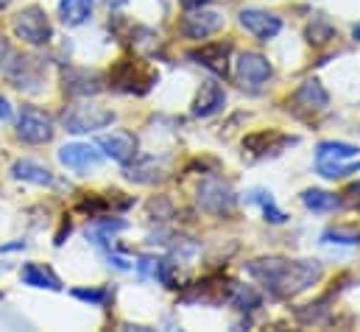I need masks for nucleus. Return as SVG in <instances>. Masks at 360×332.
Segmentation results:
<instances>
[{"label":"nucleus","mask_w":360,"mask_h":332,"mask_svg":"<svg viewBox=\"0 0 360 332\" xmlns=\"http://www.w3.org/2000/svg\"><path fill=\"white\" fill-rule=\"evenodd\" d=\"M249 274L274 296H296L307 290L321 276V265L316 260H255L249 262Z\"/></svg>","instance_id":"obj_1"},{"label":"nucleus","mask_w":360,"mask_h":332,"mask_svg":"<svg viewBox=\"0 0 360 332\" xmlns=\"http://www.w3.org/2000/svg\"><path fill=\"white\" fill-rule=\"evenodd\" d=\"M198 207L210 215H224V212H232L235 207V193L232 187L218 179V176H207L201 184H198V196H195Z\"/></svg>","instance_id":"obj_5"},{"label":"nucleus","mask_w":360,"mask_h":332,"mask_svg":"<svg viewBox=\"0 0 360 332\" xmlns=\"http://www.w3.org/2000/svg\"><path fill=\"white\" fill-rule=\"evenodd\" d=\"M20 279H22L25 285H31V288H48V290H59V288H62V282H59L48 268H42V265H37V262H28V265L22 268Z\"/></svg>","instance_id":"obj_21"},{"label":"nucleus","mask_w":360,"mask_h":332,"mask_svg":"<svg viewBox=\"0 0 360 332\" xmlns=\"http://www.w3.org/2000/svg\"><path fill=\"white\" fill-rule=\"evenodd\" d=\"M59 162L65 167H70L73 173L84 176L95 167L101 165V154L92 148V146H84V143H70V146H62L59 148Z\"/></svg>","instance_id":"obj_11"},{"label":"nucleus","mask_w":360,"mask_h":332,"mask_svg":"<svg viewBox=\"0 0 360 332\" xmlns=\"http://www.w3.org/2000/svg\"><path fill=\"white\" fill-rule=\"evenodd\" d=\"M316 165L324 179H347L349 173L360 170L358 148L349 143H335V140L321 143L316 148Z\"/></svg>","instance_id":"obj_2"},{"label":"nucleus","mask_w":360,"mask_h":332,"mask_svg":"<svg viewBox=\"0 0 360 332\" xmlns=\"http://www.w3.org/2000/svg\"><path fill=\"white\" fill-rule=\"evenodd\" d=\"M11 176L14 179H22V181H31V184H39V187L53 184L51 170L45 165H39V162H31V160H17L11 165Z\"/></svg>","instance_id":"obj_18"},{"label":"nucleus","mask_w":360,"mask_h":332,"mask_svg":"<svg viewBox=\"0 0 360 332\" xmlns=\"http://www.w3.org/2000/svg\"><path fill=\"white\" fill-rule=\"evenodd\" d=\"M0 120H3V123L11 120V109H8V101H6V98H0Z\"/></svg>","instance_id":"obj_27"},{"label":"nucleus","mask_w":360,"mask_h":332,"mask_svg":"<svg viewBox=\"0 0 360 332\" xmlns=\"http://www.w3.org/2000/svg\"><path fill=\"white\" fill-rule=\"evenodd\" d=\"M14 34H17L22 42L39 48V45H48V42H51V37H53V25H51L45 8H39V6H28V8H22V11L14 17Z\"/></svg>","instance_id":"obj_4"},{"label":"nucleus","mask_w":360,"mask_h":332,"mask_svg":"<svg viewBox=\"0 0 360 332\" xmlns=\"http://www.w3.org/2000/svg\"><path fill=\"white\" fill-rule=\"evenodd\" d=\"M62 87L68 95H79V98H87V95H95L103 89L101 84V76L95 70H87V68H65L62 70Z\"/></svg>","instance_id":"obj_14"},{"label":"nucleus","mask_w":360,"mask_h":332,"mask_svg":"<svg viewBox=\"0 0 360 332\" xmlns=\"http://www.w3.org/2000/svg\"><path fill=\"white\" fill-rule=\"evenodd\" d=\"M109 82H112L115 89H120V92H137V95H143L154 84V73H143L140 65H134L131 59H123L112 70Z\"/></svg>","instance_id":"obj_9"},{"label":"nucleus","mask_w":360,"mask_h":332,"mask_svg":"<svg viewBox=\"0 0 360 332\" xmlns=\"http://www.w3.org/2000/svg\"><path fill=\"white\" fill-rule=\"evenodd\" d=\"M59 17L70 28L84 25L92 17V0H62L59 3Z\"/></svg>","instance_id":"obj_19"},{"label":"nucleus","mask_w":360,"mask_h":332,"mask_svg":"<svg viewBox=\"0 0 360 332\" xmlns=\"http://www.w3.org/2000/svg\"><path fill=\"white\" fill-rule=\"evenodd\" d=\"M98 148H101L112 162L126 165V162L137 154V140H134V134H129V132H112V134L98 137Z\"/></svg>","instance_id":"obj_16"},{"label":"nucleus","mask_w":360,"mask_h":332,"mask_svg":"<svg viewBox=\"0 0 360 332\" xmlns=\"http://www.w3.org/2000/svg\"><path fill=\"white\" fill-rule=\"evenodd\" d=\"M235 73H238V82L243 89H252V92H260L269 79L274 76V68L263 53H255V51H246L240 53L238 65H235Z\"/></svg>","instance_id":"obj_7"},{"label":"nucleus","mask_w":360,"mask_h":332,"mask_svg":"<svg viewBox=\"0 0 360 332\" xmlns=\"http://www.w3.org/2000/svg\"><path fill=\"white\" fill-rule=\"evenodd\" d=\"M352 193H355V196H360V181L355 184V190H352Z\"/></svg>","instance_id":"obj_33"},{"label":"nucleus","mask_w":360,"mask_h":332,"mask_svg":"<svg viewBox=\"0 0 360 332\" xmlns=\"http://www.w3.org/2000/svg\"><path fill=\"white\" fill-rule=\"evenodd\" d=\"M229 53H232V42H212V45H201L198 51L190 53V59L207 70H212L215 76H226L229 68Z\"/></svg>","instance_id":"obj_15"},{"label":"nucleus","mask_w":360,"mask_h":332,"mask_svg":"<svg viewBox=\"0 0 360 332\" xmlns=\"http://www.w3.org/2000/svg\"><path fill=\"white\" fill-rule=\"evenodd\" d=\"M324 243H335V246H358L360 243V232L358 229H347V226H333V229H327L324 232V238H321Z\"/></svg>","instance_id":"obj_24"},{"label":"nucleus","mask_w":360,"mask_h":332,"mask_svg":"<svg viewBox=\"0 0 360 332\" xmlns=\"http://www.w3.org/2000/svg\"><path fill=\"white\" fill-rule=\"evenodd\" d=\"M327 106H330V95H327V89L321 87V82H316V79L304 82L293 92V109L302 112V115H319V112H324Z\"/></svg>","instance_id":"obj_13"},{"label":"nucleus","mask_w":360,"mask_h":332,"mask_svg":"<svg viewBox=\"0 0 360 332\" xmlns=\"http://www.w3.org/2000/svg\"><path fill=\"white\" fill-rule=\"evenodd\" d=\"M101 3H106L109 8H117V6H126L129 0H101Z\"/></svg>","instance_id":"obj_30"},{"label":"nucleus","mask_w":360,"mask_h":332,"mask_svg":"<svg viewBox=\"0 0 360 332\" xmlns=\"http://www.w3.org/2000/svg\"><path fill=\"white\" fill-rule=\"evenodd\" d=\"M229 299H232V305H235L238 310H243V313L260 307V293H257L252 285H235L232 293H229Z\"/></svg>","instance_id":"obj_23"},{"label":"nucleus","mask_w":360,"mask_h":332,"mask_svg":"<svg viewBox=\"0 0 360 332\" xmlns=\"http://www.w3.org/2000/svg\"><path fill=\"white\" fill-rule=\"evenodd\" d=\"M252 201H257V204L263 207L266 221H271V224H282V221H285V212H279V210L274 207L271 193H266V190H255V193H252Z\"/></svg>","instance_id":"obj_25"},{"label":"nucleus","mask_w":360,"mask_h":332,"mask_svg":"<svg viewBox=\"0 0 360 332\" xmlns=\"http://www.w3.org/2000/svg\"><path fill=\"white\" fill-rule=\"evenodd\" d=\"M302 204L307 210H313V212H330V210H335L341 204V198L327 193V190H304L302 193Z\"/></svg>","instance_id":"obj_22"},{"label":"nucleus","mask_w":360,"mask_h":332,"mask_svg":"<svg viewBox=\"0 0 360 332\" xmlns=\"http://www.w3.org/2000/svg\"><path fill=\"white\" fill-rule=\"evenodd\" d=\"M8 3H11V0H0V8H6V6H8Z\"/></svg>","instance_id":"obj_32"},{"label":"nucleus","mask_w":360,"mask_h":332,"mask_svg":"<svg viewBox=\"0 0 360 332\" xmlns=\"http://www.w3.org/2000/svg\"><path fill=\"white\" fill-rule=\"evenodd\" d=\"M126 179L140 181V184H154V181L165 179V167L157 165V160H140V162L126 167Z\"/></svg>","instance_id":"obj_20"},{"label":"nucleus","mask_w":360,"mask_h":332,"mask_svg":"<svg viewBox=\"0 0 360 332\" xmlns=\"http://www.w3.org/2000/svg\"><path fill=\"white\" fill-rule=\"evenodd\" d=\"M73 296L82 299V302H90V305H103L109 299V290H84V288H79V290H73Z\"/></svg>","instance_id":"obj_26"},{"label":"nucleus","mask_w":360,"mask_h":332,"mask_svg":"<svg viewBox=\"0 0 360 332\" xmlns=\"http://www.w3.org/2000/svg\"><path fill=\"white\" fill-rule=\"evenodd\" d=\"M352 37H355V39H360V23L355 25V28H352Z\"/></svg>","instance_id":"obj_31"},{"label":"nucleus","mask_w":360,"mask_h":332,"mask_svg":"<svg viewBox=\"0 0 360 332\" xmlns=\"http://www.w3.org/2000/svg\"><path fill=\"white\" fill-rule=\"evenodd\" d=\"M115 120V112L98 103H73L70 109H65L62 115V126L70 134H87V132H98L103 126H109Z\"/></svg>","instance_id":"obj_3"},{"label":"nucleus","mask_w":360,"mask_h":332,"mask_svg":"<svg viewBox=\"0 0 360 332\" xmlns=\"http://www.w3.org/2000/svg\"><path fill=\"white\" fill-rule=\"evenodd\" d=\"M17 137L22 143L31 146H42L53 137V120L48 112L37 109V106H22L20 117H17Z\"/></svg>","instance_id":"obj_6"},{"label":"nucleus","mask_w":360,"mask_h":332,"mask_svg":"<svg viewBox=\"0 0 360 332\" xmlns=\"http://www.w3.org/2000/svg\"><path fill=\"white\" fill-rule=\"evenodd\" d=\"M6 59H8V42H6V37L0 34V68L6 65Z\"/></svg>","instance_id":"obj_28"},{"label":"nucleus","mask_w":360,"mask_h":332,"mask_svg":"<svg viewBox=\"0 0 360 332\" xmlns=\"http://www.w3.org/2000/svg\"><path fill=\"white\" fill-rule=\"evenodd\" d=\"M6 79L17 89H39V84H42V65L34 56H14L6 65Z\"/></svg>","instance_id":"obj_10"},{"label":"nucleus","mask_w":360,"mask_h":332,"mask_svg":"<svg viewBox=\"0 0 360 332\" xmlns=\"http://www.w3.org/2000/svg\"><path fill=\"white\" fill-rule=\"evenodd\" d=\"M224 28V17L218 11H204V8H190L181 20L179 31L187 39H207Z\"/></svg>","instance_id":"obj_8"},{"label":"nucleus","mask_w":360,"mask_h":332,"mask_svg":"<svg viewBox=\"0 0 360 332\" xmlns=\"http://www.w3.org/2000/svg\"><path fill=\"white\" fill-rule=\"evenodd\" d=\"M240 25H243L252 37H257V39H263V42L274 39V37L282 31V20H279L276 14L260 11V8H243V11H240Z\"/></svg>","instance_id":"obj_12"},{"label":"nucleus","mask_w":360,"mask_h":332,"mask_svg":"<svg viewBox=\"0 0 360 332\" xmlns=\"http://www.w3.org/2000/svg\"><path fill=\"white\" fill-rule=\"evenodd\" d=\"M179 3L184 6V8H187V11H190V8H204L210 0H179Z\"/></svg>","instance_id":"obj_29"},{"label":"nucleus","mask_w":360,"mask_h":332,"mask_svg":"<svg viewBox=\"0 0 360 332\" xmlns=\"http://www.w3.org/2000/svg\"><path fill=\"white\" fill-rule=\"evenodd\" d=\"M224 103H226L224 87L215 82V79H210V82L201 84V89H198V95H195L193 115H195V117H212V115H218V112L224 109Z\"/></svg>","instance_id":"obj_17"}]
</instances>
